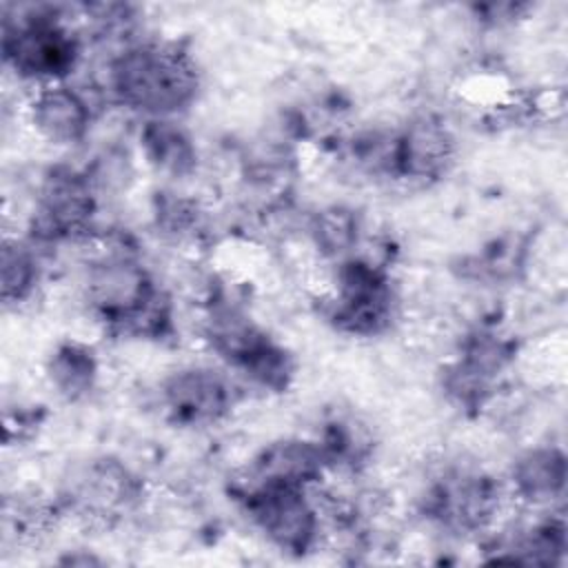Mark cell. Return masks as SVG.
Returning a JSON list of instances; mask_svg holds the SVG:
<instances>
[{"label": "cell", "mask_w": 568, "mask_h": 568, "mask_svg": "<svg viewBox=\"0 0 568 568\" xmlns=\"http://www.w3.org/2000/svg\"><path fill=\"white\" fill-rule=\"evenodd\" d=\"M84 300L113 333L164 337L173 328L169 295L129 248H111L89 264Z\"/></svg>", "instance_id": "obj_2"}, {"label": "cell", "mask_w": 568, "mask_h": 568, "mask_svg": "<svg viewBox=\"0 0 568 568\" xmlns=\"http://www.w3.org/2000/svg\"><path fill=\"white\" fill-rule=\"evenodd\" d=\"M395 315L397 293L384 266L355 253L337 262L326 317L339 333L373 337L390 328Z\"/></svg>", "instance_id": "obj_5"}, {"label": "cell", "mask_w": 568, "mask_h": 568, "mask_svg": "<svg viewBox=\"0 0 568 568\" xmlns=\"http://www.w3.org/2000/svg\"><path fill=\"white\" fill-rule=\"evenodd\" d=\"M566 477V453L555 444H539L524 450L513 462L510 490L521 504L546 508L564 497Z\"/></svg>", "instance_id": "obj_15"}, {"label": "cell", "mask_w": 568, "mask_h": 568, "mask_svg": "<svg viewBox=\"0 0 568 568\" xmlns=\"http://www.w3.org/2000/svg\"><path fill=\"white\" fill-rule=\"evenodd\" d=\"M40 260L31 240L4 237L0 251V295L4 306L29 302L40 284Z\"/></svg>", "instance_id": "obj_18"}, {"label": "cell", "mask_w": 568, "mask_h": 568, "mask_svg": "<svg viewBox=\"0 0 568 568\" xmlns=\"http://www.w3.org/2000/svg\"><path fill=\"white\" fill-rule=\"evenodd\" d=\"M235 388L229 377L211 366H182L160 384L164 417L184 428H202L222 422L235 406Z\"/></svg>", "instance_id": "obj_10"}, {"label": "cell", "mask_w": 568, "mask_h": 568, "mask_svg": "<svg viewBox=\"0 0 568 568\" xmlns=\"http://www.w3.org/2000/svg\"><path fill=\"white\" fill-rule=\"evenodd\" d=\"M100 364L93 348L78 339L60 342L47 359V377L53 390L67 402H80L98 384Z\"/></svg>", "instance_id": "obj_17"}, {"label": "cell", "mask_w": 568, "mask_h": 568, "mask_svg": "<svg viewBox=\"0 0 568 568\" xmlns=\"http://www.w3.org/2000/svg\"><path fill=\"white\" fill-rule=\"evenodd\" d=\"M140 149L149 166L169 178H186L197 166L193 138L173 118H149L140 129Z\"/></svg>", "instance_id": "obj_16"}, {"label": "cell", "mask_w": 568, "mask_h": 568, "mask_svg": "<svg viewBox=\"0 0 568 568\" xmlns=\"http://www.w3.org/2000/svg\"><path fill=\"white\" fill-rule=\"evenodd\" d=\"M106 87L115 102L146 120L173 118L195 102L200 67L178 40H131L109 60Z\"/></svg>", "instance_id": "obj_1"}, {"label": "cell", "mask_w": 568, "mask_h": 568, "mask_svg": "<svg viewBox=\"0 0 568 568\" xmlns=\"http://www.w3.org/2000/svg\"><path fill=\"white\" fill-rule=\"evenodd\" d=\"M326 455L317 439L288 437L264 446L248 464V479L242 484H291L313 488L328 470Z\"/></svg>", "instance_id": "obj_14"}, {"label": "cell", "mask_w": 568, "mask_h": 568, "mask_svg": "<svg viewBox=\"0 0 568 568\" xmlns=\"http://www.w3.org/2000/svg\"><path fill=\"white\" fill-rule=\"evenodd\" d=\"M95 213L98 189L89 173L64 164L53 166L38 186L29 240L33 244L84 240L93 231Z\"/></svg>", "instance_id": "obj_7"}, {"label": "cell", "mask_w": 568, "mask_h": 568, "mask_svg": "<svg viewBox=\"0 0 568 568\" xmlns=\"http://www.w3.org/2000/svg\"><path fill=\"white\" fill-rule=\"evenodd\" d=\"M311 237L322 255L342 262L359 244V217L346 206L322 209L311 220Z\"/></svg>", "instance_id": "obj_19"}, {"label": "cell", "mask_w": 568, "mask_h": 568, "mask_svg": "<svg viewBox=\"0 0 568 568\" xmlns=\"http://www.w3.org/2000/svg\"><path fill=\"white\" fill-rule=\"evenodd\" d=\"M242 506L253 526L277 550L306 555L320 541V504L311 488L291 484H242Z\"/></svg>", "instance_id": "obj_6"}, {"label": "cell", "mask_w": 568, "mask_h": 568, "mask_svg": "<svg viewBox=\"0 0 568 568\" xmlns=\"http://www.w3.org/2000/svg\"><path fill=\"white\" fill-rule=\"evenodd\" d=\"M457 155V140L450 126L424 113L413 118L393 135L390 175L410 182H433L448 173Z\"/></svg>", "instance_id": "obj_12"}, {"label": "cell", "mask_w": 568, "mask_h": 568, "mask_svg": "<svg viewBox=\"0 0 568 568\" xmlns=\"http://www.w3.org/2000/svg\"><path fill=\"white\" fill-rule=\"evenodd\" d=\"M27 118L42 140L55 146H71L87 138L93 106L80 89L67 82H51L36 89L27 104Z\"/></svg>", "instance_id": "obj_13"}, {"label": "cell", "mask_w": 568, "mask_h": 568, "mask_svg": "<svg viewBox=\"0 0 568 568\" xmlns=\"http://www.w3.org/2000/svg\"><path fill=\"white\" fill-rule=\"evenodd\" d=\"M80 55L82 40L55 7H31L18 18H4L2 58L20 80L38 87L64 82Z\"/></svg>", "instance_id": "obj_3"}, {"label": "cell", "mask_w": 568, "mask_h": 568, "mask_svg": "<svg viewBox=\"0 0 568 568\" xmlns=\"http://www.w3.org/2000/svg\"><path fill=\"white\" fill-rule=\"evenodd\" d=\"M513 357V339L493 331H475L462 342L455 362L446 366L442 388L459 408H481Z\"/></svg>", "instance_id": "obj_11"}, {"label": "cell", "mask_w": 568, "mask_h": 568, "mask_svg": "<svg viewBox=\"0 0 568 568\" xmlns=\"http://www.w3.org/2000/svg\"><path fill=\"white\" fill-rule=\"evenodd\" d=\"M140 499V477L115 457H98L73 470L60 506L80 517L111 521L133 510Z\"/></svg>", "instance_id": "obj_9"}, {"label": "cell", "mask_w": 568, "mask_h": 568, "mask_svg": "<svg viewBox=\"0 0 568 568\" xmlns=\"http://www.w3.org/2000/svg\"><path fill=\"white\" fill-rule=\"evenodd\" d=\"M501 506V486L477 468L453 466L439 475L424 497V513L455 532H479L493 524Z\"/></svg>", "instance_id": "obj_8"}, {"label": "cell", "mask_w": 568, "mask_h": 568, "mask_svg": "<svg viewBox=\"0 0 568 568\" xmlns=\"http://www.w3.org/2000/svg\"><path fill=\"white\" fill-rule=\"evenodd\" d=\"M158 226L166 233H184L197 222V204L186 197H175L173 193L158 197L155 206Z\"/></svg>", "instance_id": "obj_20"}, {"label": "cell", "mask_w": 568, "mask_h": 568, "mask_svg": "<svg viewBox=\"0 0 568 568\" xmlns=\"http://www.w3.org/2000/svg\"><path fill=\"white\" fill-rule=\"evenodd\" d=\"M204 335L211 348L246 379L264 390L288 388L295 364L291 353L277 344L244 308L226 300H211Z\"/></svg>", "instance_id": "obj_4"}]
</instances>
